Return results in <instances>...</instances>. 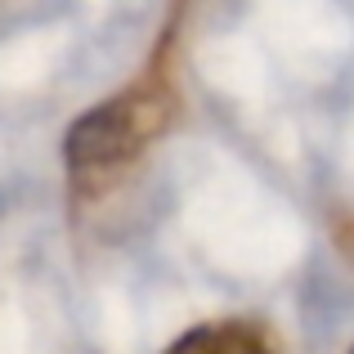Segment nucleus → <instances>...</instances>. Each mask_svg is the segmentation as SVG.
<instances>
[{
    "mask_svg": "<svg viewBox=\"0 0 354 354\" xmlns=\"http://www.w3.org/2000/svg\"><path fill=\"white\" fill-rule=\"evenodd\" d=\"M171 72L162 68V59H153V68L135 81L130 90H121L117 99L90 108L77 126L68 130V144H63V157H68L72 184L81 193H99L171 126Z\"/></svg>",
    "mask_w": 354,
    "mask_h": 354,
    "instance_id": "obj_1",
    "label": "nucleus"
},
{
    "mask_svg": "<svg viewBox=\"0 0 354 354\" xmlns=\"http://www.w3.org/2000/svg\"><path fill=\"white\" fill-rule=\"evenodd\" d=\"M162 354H278V350H274V337H269L260 323L220 319V323L189 328L184 337H175Z\"/></svg>",
    "mask_w": 354,
    "mask_h": 354,
    "instance_id": "obj_2",
    "label": "nucleus"
},
{
    "mask_svg": "<svg viewBox=\"0 0 354 354\" xmlns=\"http://www.w3.org/2000/svg\"><path fill=\"white\" fill-rule=\"evenodd\" d=\"M350 354H354V350H350Z\"/></svg>",
    "mask_w": 354,
    "mask_h": 354,
    "instance_id": "obj_3",
    "label": "nucleus"
}]
</instances>
